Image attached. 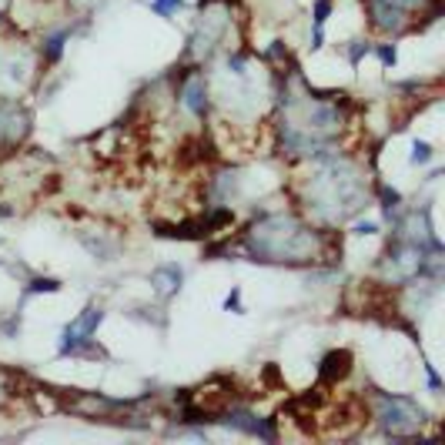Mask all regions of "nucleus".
<instances>
[{
	"instance_id": "5",
	"label": "nucleus",
	"mask_w": 445,
	"mask_h": 445,
	"mask_svg": "<svg viewBox=\"0 0 445 445\" xmlns=\"http://www.w3.org/2000/svg\"><path fill=\"white\" fill-rule=\"evenodd\" d=\"M412 161L415 164H429L432 161V148L425 144V141H415L412 144Z\"/></svg>"
},
{
	"instance_id": "2",
	"label": "nucleus",
	"mask_w": 445,
	"mask_h": 445,
	"mask_svg": "<svg viewBox=\"0 0 445 445\" xmlns=\"http://www.w3.org/2000/svg\"><path fill=\"white\" fill-rule=\"evenodd\" d=\"M101 318H104V315H101V308H87L80 318H74V322L67 325V328H64V345H61L64 352H71V348H77L80 341H87L91 332L101 325Z\"/></svg>"
},
{
	"instance_id": "4",
	"label": "nucleus",
	"mask_w": 445,
	"mask_h": 445,
	"mask_svg": "<svg viewBox=\"0 0 445 445\" xmlns=\"http://www.w3.org/2000/svg\"><path fill=\"white\" fill-rule=\"evenodd\" d=\"M185 104H188L191 111H195V114H204V91H201V84H198V80H195V84L188 87Z\"/></svg>"
},
{
	"instance_id": "8",
	"label": "nucleus",
	"mask_w": 445,
	"mask_h": 445,
	"mask_svg": "<svg viewBox=\"0 0 445 445\" xmlns=\"http://www.w3.org/2000/svg\"><path fill=\"white\" fill-rule=\"evenodd\" d=\"M382 61L385 64H395V50H392V47H382Z\"/></svg>"
},
{
	"instance_id": "7",
	"label": "nucleus",
	"mask_w": 445,
	"mask_h": 445,
	"mask_svg": "<svg viewBox=\"0 0 445 445\" xmlns=\"http://www.w3.org/2000/svg\"><path fill=\"white\" fill-rule=\"evenodd\" d=\"M375 231H379V228H375L372 221H369V225H365V221H362V225H355V234H375Z\"/></svg>"
},
{
	"instance_id": "3",
	"label": "nucleus",
	"mask_w": 445,
	"mask_h": 445,
	"mask_svg": "<svg viewBox=\"0 0 445 445\" xmlns=\"http://www.w3.org/2000/svg\"><path fill=\"white\" fill-rule=\"evenodd\" d=\"M348 362H352V355H348V352H332V355H325V362H322V379H325V382H335V379H341V375L348 372Z\"/></svg>"
},
{
	"instance_id": "6",
	"label": "nucleus",
	"mask_w": 445,
	"mask_h": 445,
	"mask_svg": "<svg viewBox=\"0 0 445 445\" xmlns=\"http://www.w3.org/2000/svg\"><path fill=\"white\" fill-rule=\"evenodd\" d=\"M174 7H181V0H154V10H157V14H168Z\"/></svg>"
},
{
	"instance_id": "1",
	"label": "nucleus",
	"mask_w": 445,
	"mask_h": 445,
	"mask_svg": "<svg viewBox=\"0 0 445 445\" xmlns=\"http://www.w3.org/2000/svg\"><path fill=\"white\" fill-rule=\"evenodd\" d=\"M418 422H422V412H415L409 402H402V399L385 402V409H382V425L385 429L405 432V429H415Z\"/></svg>"
}]
</instances>
